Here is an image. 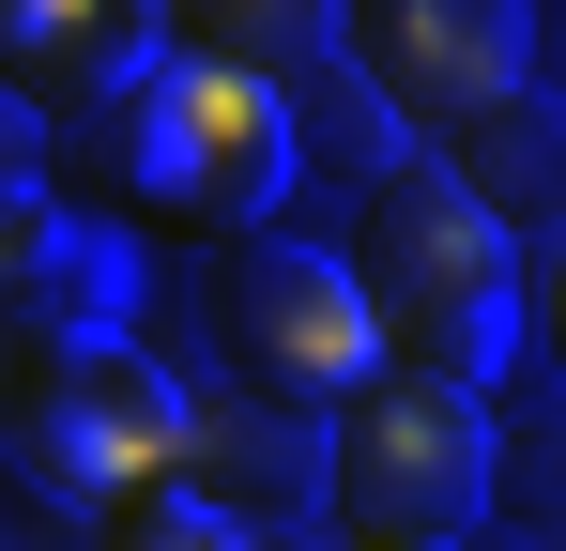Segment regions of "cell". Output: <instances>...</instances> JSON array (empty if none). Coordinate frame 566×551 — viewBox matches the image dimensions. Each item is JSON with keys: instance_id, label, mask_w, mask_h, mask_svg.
Here are the masks:
<instances>
[{"instance_id": "cell-1", "label": "cell", "mask_w": 566, "mask_h": 551, "mask_svg": "<svg viewBox=\"0 0 566 551\" xmlns=\"http://www.w3.org/2000/svg\"><path fill=\"white\" fill-rule=\"evenodd\" d=\"M337 276H353V306H368L382 383H429V398H490V383H505V353H521V246H505L429 154H398V169L353 199Z\"/></svg>"}, {"instance_id": "cell-2", "label": "cell", "mask_w": 566, "mask_h": 551, "mask_svg": "<svg viewBox=\"0 0 566 551\" xmlns=\"http://www.w3.org/2000/svg\"><path fill=\"white\" fill-rule=\"evenodd\" d=\"M62 169L93 215H154V230H199V246H261V215L291 199V123L261 107L245 77H214V62H154V77L93 107L77 138H62Z\"/></svg>"}, {"instance_id": "cell-3", "label": "cell", "mask_w": 566, "mask_h": 551, "mask_svg": "<svg viewBox=\"0 0 566 551\" xmlns=\"http://www.w3.org/2000/svg\"><path fill=\"white\" fill-rule=\"evenodd\" d=\"M0 475L77 537V521H123L185 475V398L169 367L123 353V337H77V353H0Z\"/></svg>"}, {"instance_id": "cell-4", "label": "cell", "mask_w": 566, "mask_h": 551, "mask_svg": "<svg viewBox=\"0 0 566 551\" xmlns=\"http://www.w3.org/2000/svg\"><path fill=\"white\" fill-rule=\"evenodd\" d=\"M214 367H230V398H276V414H353L382 383L368 353V306H353V276L322 261V246H214Z\"/></svg>"}, {"instance_id": "cell-5", "label": "cell", "mask_w": 566, "mask_h": 551, "mask_svg": "<svg viewBox=\"0 0 566 551\" xmlns=\"http://www.w3.org/2000/svg\"><path fill=\"white\" fill-rule=\"evenodd\" d=\"M460 521H490V429H474V398L368 383L337 414V537L353 551H460Z\"/></svg>"}, {"instance_id": "cell-6", "label": "cell", "mask_w": 566, "mask_h": 551, "mask_svg": "<svg viewBox=\"0 0 566 551\" xmlns=\"http://www.w3.org/2000/svg\"><path fill=\"white\" fill-rule=\"evenodd\" d=\"M337 62L368 77L382 123H474L490 92H521L536 77V15L521 0H353L337 15Z\"/></svg>"}, {"instance_id": "cell-7", "label": "cell", "mask_w": 566, "mask_h": 551, "mask_svg": "<svg viewBox=\"0 0 566 551\" xmlns=\"http://www.w3.org/2000/svg\"><path fill=\"white\" fill-rule=\"evenodd\" d=\"M185 490L199 521H230V537H306L322 506H337V429L322 414H276V398H199L185 414Z\"/></svg>"}, {"instance_id": "cell-8", "label": "cell", "mask_w": 566, "mask_h": 551, "mask_svg": "<svg viewBox=\"0 0 566 551\" xmlns=\"http://www.w3.org/2000/svg\"><path fill=\"white\" fill-rule=\"evenodd\" d=\"M154 62H169V15H138V0H0V107H46L62 138L123 107Z\"/></svg>"}, {"instance_id": "cell-9", "label": "cell", "mask_w": 566, "mask_h": 551, "mask_svg": "<svg viewBox=\"0 0 566 551\" xmlns=\"http://www.w3.org/2000/svg\"><path fill=\"white\" fill-rule=\"evenodd\" d=\"M429 169L460 184V199L505 230V246H521V230L552 246V230H566V107L521 77V92H490L474 123H444V154H429Z\"/></svg>"}, {"instance_id": "cell-10", "label": "cell", "mask_w": 566, "mask_h": 551, "mask_svg": "<svg viewBox=\"0 0 566 551\" xmlns=\"http://www.w3.org/2000/svg\"><path fill=\"white\" fill-rule=\"evenodd\" d=\"M77 246H93V230H77V215H62L46 184H0V337H15V322L46 306V276L77 261Z\"/></svg>"}, {"instance_id": "cell-11", "label": "cell", "mask_w": 566, "mask_h": 551, "mask_svg": "<svg viewBox=\"0 0 566 551\" xmlns=\"http://www.w3.org/2000/svg\"><path fill=\"white\" fill-rule=\"evenodd\" d=\"M490 521H521V551H552V537H566V414L490 445Z\"/></svg>"}, {"instance_id": "cell-12", "label": "cell", "mask_w": 566, "mask_h": 551, "mask_svg": "<svg viewBox=\"0 0 566 551\" xmlns=\"http://www.w3.org/2000/svg\"><path fill=\"white\" fill-rule=\"evenodd\" d=\"M107 551H261V537H230V521H199L185 490H154V506H123V521H107Z\"/></svg>"}, {"instance_id": "cell-13", "label": "cell", "mask_w": 566, "mask_h": 551, "mask_svg": "<svg viewBox=\"0 0 566 551\" xmlns=\"http://www.w3.org/2000/svg\"><path fill=\"white\" fill-rule=\"evenodd\" d=\"M521 337H536V353L566 367V230L536 246V261H521Z\"/></svg>"}, {"instance_id": "cell-14", "label": "cell", "mask_w": 566, "mask_h": 551, "mask_svg": "<svg viewBox=\"0 0 566 551\" xmlns=\"http://www.w3.org/2000/svg\"><path fill=\"white\" fill-rule=\"evenodd\" d=\"M0 184H46L31 169V107H0Z\"/></svg>"}, {"instance_id": "cell-15", "label": "cell", "mask_w": 566, "mask_h": 551, "mask_svg": "<svg viewBox=\"0 0 566 551\" xmlns=\"http://www.w3.org/2000/svg\"><path fill=\"white\" fill-rule=\"evenodd\" d=\"M552 551H566V537H552Z\"/></svg>"}]
</instances>
